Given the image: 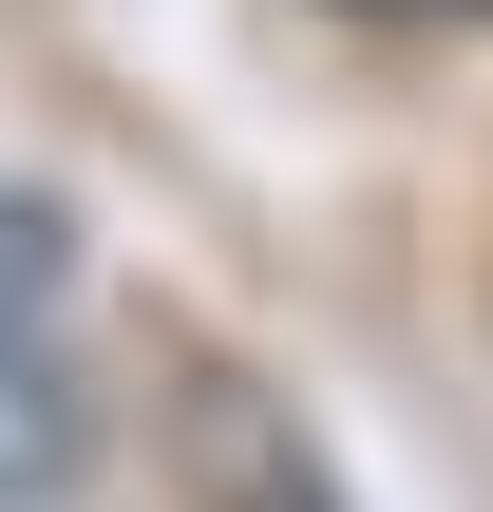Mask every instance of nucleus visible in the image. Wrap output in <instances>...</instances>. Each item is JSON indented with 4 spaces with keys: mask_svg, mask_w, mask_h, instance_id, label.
<instances>
[{
    "mask_svg": "<svg viewBox=\"0 0 493 512\" xmlns=\"http://www.w3.org/2000/svg\"><path fill=\"white\" fill-rule=\"evenodd\" d=\"M57 304H76V228L38 190H0V512H76V475H95V399H76Z\"/></svg>",
    "mask_w": 493,
    "mask_h": 512,
    "instance_id": "1",
    "label": "nucleus"
},
{
    "mask_svg": "<svg viewBox=\"0 0 493 512\" xmlns=\"http://www.w3.org/2000/svg\"><path fill=\"white\" fill-rule=\"evenodd\" d=\"M361 19H493V0H361Z\"/></svg>",
    "mask_w": 493,
    "mask_h": 512,
    "instance_id": "3",
    "label": "nucleus"
},
{
    "mask_svg": "<svg viewBox=\"0 0 493 512\" xmlns=\"http://www.w3.org/2000/svg\"><path fill=\"white\" fill-rule=\"evenodd\" d=\"M190 512H342V475H323L247 380H209V399H190Z\"/></svg>",
    "mask_w": 493,
    "mask_h": 512,
    "instance_id": "2",
    "label": "nucleus"
}]
</instances>
